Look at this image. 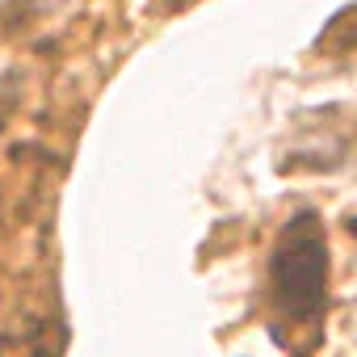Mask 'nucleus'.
Listing matches in <instances>:
<instances>
[{
    "label": "nucleus",
    "instance_id": "2",
    "mask_svg": "<svg viewBox=\"0 0 357 357\" xmlns=\"http://www.w3.org/2000/svg\"><path fill=\"white\" fill-rule=\"evenodd\" d=\"M0 357H55L51 349V332L43 324H26L0 336Z\"/></svg>",
    "mask_w": 357,
    "mask_h": 357
},
{
    "label": "nucleus",
    "instance_id": "4",
    "mask_svg": "<svg viewBox=\"0 0 357 357\" xmlns=\"http://www.w3.org/2000/svg\"><path fill=\"white\" fill-rule=\"evenodd\" d=\"M349 231H353V240H357V219H349Z\"/></svg>",
    "mask_w": 357,
    "mask_h": 357
},
{
    "label": "nucleus",
    "instance_id": "1",
    "mask_svg": "<svg viewBox=\"0 0 357 357\" xmlns=\"http://www.w3.org/2000/svg\"><path fill=\"white\" fill-rule=\"evenodd\" d=\"M269 294L282 319L315 324L328 307V240L311 211H298L269 257Z\"/></svg>",
    "mask_w": 357,
    "mask_h": 357
},
{
    "label": "nucleus",
    "instance_id": "3",
    "mask_svg": "<svg viewBox=\"0 0 357 357\" xmlns=\"http://www.w3.org/2000/svg\"><path fill=\"white\" fill-rule=\"evenodd\" d=\"M17 101H22V89H17V76L13 72H5L0 76V130L9 126V118H13V109H17Z\"/></svg>",
    "mask_w": 357,
    "mask_h": 357
}]
</instances>
